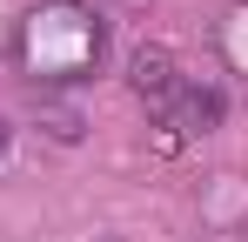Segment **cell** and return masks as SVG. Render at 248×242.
<instances>
[{
	"mask_svg": "<svg viewBox=\"0 0 248 242\" xmlns=\"http://www.w3.org/2000/svg\"><path fill=\"white\" fill-rule=\"evenodd\" d=\"M14 61L34 87H81L108 61V20L87 0H41L14 27Z\"/></svg>",
	"mask_w": 248,
	"mask_h": 242,
	"instance_id": "cell-1",
	"label": "cell"
},
{
	"mask_svg": "<svg viewBox=\"0 0 248 242\" xmlns=\"http://www.w3.org/2000/svg\"><path fill=\"white\" fill-rule=\"evenodd\" d=\"M127 81H134V94L148 101L155 128H168V148H174V141H195V135H215L221 115H228L221 87H215V81H195L174 54H161V47H141V54L127 61Z\"/></svg>",
	"mask_w": 248,
	"mask_h": 242,
	"instance_id": "cell-2",
	"label": "cell"
},
{
	"mask_svg": "<svg viewBox=\"0 0 248 242\" xmlns=\"http://www.w3.org/2000/svg\"><path fill=\"white\" fill-rule=\"evenodd\" d=\"M0 155H7V121H0Z\"/></svg>",
	"mask_w": 248,
	"mask_h": 242,
	"instance_id": "cell-4",
	"label": "cell"
},
{
	"mask_svg": "<svg viewBox=\"0 0 248 242\" xmlns=\"http://www.w3.org/2000/svg\"><path fill=\"white\" fill-rule=\"evenodd\" d=\"M221 61H228L235 74H248V0L228 7V20H221Z\"/></svg>",
	"mask_w": 248,
	"mask_h": 242,
	"instance_id": "cell-3",
	"label": "cell"
}]
</instances>
